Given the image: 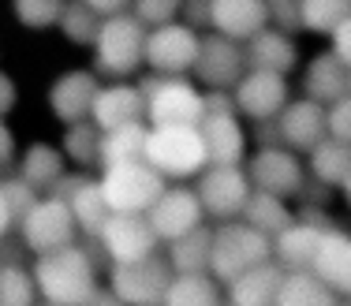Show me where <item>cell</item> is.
I'll use <instances>...</instances> for the list:
<instances>
[{
    "mask_svg": "<svg viewBox=\"0 0 351 306\" xmlns=\"http://www.w3.org/2000/svg\"><path fill=\"white\" fill-rule=\"evenodd\" d=\"M337 306H348V303H337Z\"/></svg>",
    "mask_w": 351,
    "mask_h": 306,
    "instance_id": "obj_51",
    "label": "cell"
},
{
    "mask_svg": "<svg viewBox=\"0 0 351 306\" xmlns=\"http://www.w3.org/2000/svg\"><path fill=\"white\" fill-rule=\"evenodd\" d=\"M94 243L101 246V254L112 266H128V262H142L149 254H157V235L149 231L146 217H116L112 213Z\"/></svg>",
    "mask_w": 351,
    "mask_h": 306,
    "instance_id": "obj_18",
    "label": "cell"
},
{
    "mask_svg": "<svg viewBox=\"0 0 351 306\" xmlns=\"http://www.w3.org/2000/svg\"><path fill=\"white\" fill-rule=\"evenodd\" d=\"M86 8H90V12H94L101 23H108V19H116V15H128L131 4H123V0H86Z\"/></svg>",
    "mask_w": 351,
    "mask_h": 306,
    "instance_id": "obj_45",
    "label": "cell"
},
{
    "mask_svg": "<svg viewBox=\"0 0 351 306\" xmlns=\"http://www.w3.org/2000/svg\"><path fill=\"white\" fill-rule=\"evenodd\" d=\"M38 306H49V303H38Z\"/></svg>",
    "mask_w": 351,
    "mask_h": 306,
    "instance_id": "obj_52",
    "label": "cell"
},
{
    "mask_svg": "<svg viewBox=\"0 0 351 306\" xmlns=\"http://www.w3.org/2000/svg\"><path fill=\"white\" fill-rule=\"evenodd\" d=\"M138 94L146 101V127H198L206 116V94L191 79H157L146 75L138 82Z\"/></svg>",
    "mask_w": 351,
    "mask_h": 306,
    "instance_id": "obj_2",
    "label": "cell"
},
{
    "mask_svg": "<svg viewBox=\"0 0 351 306\" xmlns=\"http://www.w3.org/2000/svg\"><path fill=\"white\" fill-rule=\"evenodd\" d=\"M15 228V220H12V213H8V205H4V198H0V239L8 235V231Z\"/></svg>",
    "mask_w": 351,
    "mask_h": 306,
    "instance_id": "obj_48",
    "label": "cell"
},
{
    "mask_svg": "<svg viewBox=\"0 0 351 306\" xmlns=\"http://www.w3.org/2000/svg\"><path fill=\"white\" fill-rule=\"evenodd\" d=\"M0 306H38L34 272L19 262H0Z\"/></svg>",
    "mask_w": 351,
    "mask_h": 306,
    "instance_id": "obj_36",
    "label": "cell"
},
{
    "mask_svg": "<svg viewBox=\"0 0 351 306\" xmlns=\"http://www.w3.org/2000/svg\"><path fill=\"white\" fill-rule=\"evenodd\" d=\"M239 220H243L247 228H254L258 235H265V239L273 243V239H277L284 228H291L295 213L288 209V202H284V198H269V194L250 191L247 209H243V217H239Z\"/></svg>",
    "mask_w": 351,
    "mask_h": 306,
    "instance_id": "obj_30",
    "label": "cell"
},
{
    "mask_svg": "<svg viewBox=\"0 0 351 306\" xmlns=\"http://www.w3.org/2000/svg\"><path fill=\"white\" fill-rule=\"evenodd\" d=\"M97 187H101V194H105L108 213H116V217H146L169 183H165L146 161H138V164L105 168L101 179H97Z\"/></svg>",
    "mask_w": 351,
    "mask_h": 306,
    "instance_id": "obj_7",
    "label": "cell"
},
{
    "mask_svg": "<svg viewBox=\"0 0 351 306\" xmlns=\"http://www.w3.org/2000/svg\"><path fill=\"white\" fill-rule=\"evenodd\" d=\"M273 262V243L265 235H258L254 228H247L243 220H228V225L213 228L210 243V277L221 288H228L232 280H239L243 272Z\"/></svg>",
    "mask_w": 351,
    "mask_h": 306,
    "instance_id": "obj_4",
    "label": "cell"
},
{
    "mask_svg": "<svg viewBox=\"0 0 351 306\" xmlns=\"http://www.w3.org/2000/svg\"><path fill=\"white\" fill-rule=\"evenodd\" d=\"M15 176H19L27 187H34L38 194H49L64 176H68V161H64V153L56 150V146L30 142L19 157V172H15Z\"/></svg>",
    "mask_w": 351,
    "mask_h": 306,
    "instance_id": "obj_25",
    "label": "cell"
},
{
    "mask_svg": "<svg viewBox=\"0 0 351 306\" xmlns=\"http://www.w3.org/2000/svg\"><path fill=\"white\" fill-rule=\"evenodd\" d=\"M348 94H351V71H348Z\"/></svg>",
    "mask_w": 351,
    "mask_h": 306,
    "instance_id": "obj_50",
    "label": "cell"
},
{
    "mask_svg": "<svg viewBox=\"0 0 351 306\" xmlns=\"http://www.w3.org/2000/svg\"><path fill=\"white\" fill-rule=\"evenodd\" d=\"M325 228H332L329 220L317 209H303L291 228H284L277 239H273V266L280 272H311V262L317 254V243H322Z\"/></svg>",
    "mask_w": 351,
    "mask_h": 306,
    "instance_id": "obj_14",
    "label": "cell"
},
{
    "mask_svg": "<svg viewBox=\"0 0 351 306\" xmlns=\"http://www.w3.org/2000/svg\"><path fill=\"white\" fill-rule=\"evenodd\" d=\"M311 272L329 288L332 295H348L351 299V231L344 228H325L322 243H317V254L311 262Z\"/></svg>",
    "mask_w": 351,
    "mask_h": 306,
    "instance_id": "obj_22",
    "label": "cell"
},
{
    "mask_svg": "<svg viewBox=\"0 0 351 306\" xmlns=\"http://www.w3.org/2000/svg\"><path fill=\"white\" fill-rule=\"evenodd\" d=\"M97 90H101V79H97L90 68L60 71V75L53 79V86H49V112H53L64 127L86 123Z\"/></svg>",
    "mask_w": 351,
    "mask_h": 306,
    "instance_id": "obj_17",
    "label": "cell"
},
{
    "mask_svg": "<svg viewBox=\"0 0 351 306\" xmlns=\"http://www.w3.org/2000/svg\"><path fill=\"white\" fill-rule=\"evenodd\" d=\"M221 284L213 277H172L161 306H221Z\"/></svg>",
    "mask_w": 351,
    "mask_h": 306,
    "instance_id": "obj_33",
    "label": "cell"
},
{
    "mask_svg": "<svg viewBox=\"0 0 351 306\" xmlns=\"http://www.w3.org/2000/svg\"><path fill=\"white\" fill-rule=\"evenodd\" d=\"M15 150H19V138L8 127V120H0V168H8L15 161Z\"/></svg>",
    "mask_w": 351,
    "mask_h": 306,
    "instance_id": "obj_46",
    "label": "cell"
},
{
    "mask_svg": "<svg viewBox=\"0 0 351 306\" xmlns=\"http://www.w3.org/2000/svg\"><path fill=\"white\" fill-rule=\"evenodd\" d=\"M311 179H317L322 187L344 191V183L351 179V146H340L332 138L317 142L311 150Z\"/></svg>",
    "mask_w": 351,
    "mask_h": 306,
    "instance_id": "obj_31",
    "label": "cell"
},
{
    "mask_svg": "<svg viewBox=\"0 0 351 306\" xmlns=\"http://www.w3.org/2000/svg\"><path fill=\"white\" fill-rule=\"evenodd\" d=\"M348 306H351V299H348Z\"/></svg>",
    "mask_w": 351,
    "mask_h": 306,
    "instance_id": "obj_53",
    "label": "cell"
},
{
    "mask_svg": "<svg viewBox=\"0 0 351 306\" xmlns=\"http://www.w3.org/2000/svg\"><path fill=\"white\" fill-rule=\"evenodd\" d=\"M243 60H247V71H269V75L288 79V71L299 64V45H295V38L265 27L262 34L243 45Z\"/></svg>",
    "mask_w": 351,
    "mask_h": 306,
    "instance_id": "obj_23",
    "label": "cell"
},
{
    "mask_svg": "<svg viewBox=\"0 0 351 306\" xmlns=\"http://www.w3.org/2000/svg\"><path fill=\"white\" fill-rule=\"evenodd\" d=\"M172 284V269L161 254H149L128 266H108V292L123 306H161Z\"/></svg>",
    "mask_w": 351,
    "mask_h": 306,
    "instance_id": "obj_10",
    "label": "cell"
},
{
    "mask_svg": "<svg viewBox=\"0 0 351 306\" xmlns=\"http://www.w3.org/2000/svg\"><path fill=\"white\" fill-rule=\"evenodd\" d=\"M195 198L202 205V217H213L221 225L228 220H239L247 209V198H250V179L243 168H206L202 176L195 179Z\"/></svg>",
    "mask_w": 351,
    "mask_h": 306,
    "instance_id": "obj_12",
    "label": "cell"
},
{
    "mask_svg": "<svg viewBox=\"0 0 351 306\" xmlns=\"http://www.w3.org/2000/svg\"><path fill=\"white\" fill-rule=\"evenodd\" d=\"M280 280H284V272L273 262H265V266L243 272L239 280H232L224 306H277Z\"/></svg>",
    "mask_w": 351,
    "mask_h": 306,
    "instance_id": "obj_26",
    "label": "cell"
},
{
    "mask_svg": "<svg viewBox=\"0 0 351 306\" xmlns=\"http://www.w3.org/2000/svg\"><path fill=\"white\" fill-rule=\"evenodd\" d=\"M303 94H306V101L322 105V109H329L340 97H348V68L329 49L311 56V64L303 68Z\"/></svg>",
    "mask_w": 351,
    "mask_h": 306,
    "instance_id": "obj_24",
    "label": "cell"
},
{
    "mask_svg": "<svg viewBox=\"0 0 351 306\" xmlns=\"http://www.w3.org/2000/svg\"><path fill=\"white\" fill-rule=\"evenodd\" d=\"M56 30H60L71 45L90 49L97 38V30H101V19L86 8V0H82V4H64V15H60V23H56Z\"/></svg>",
    "mask_w": 351,
    "mask_h": 306,
    "instance_id": "obj_37",
    "label": "cell"
},
{
    "mask_svg": "<svg viewBox=\"0 0 351 306\" xmlns=\"http://www.w3.org/2000/svg\"><path fill=\"white\" fill-rule=\"evenodd\" d=\"M86 306H123V303L116 299V295L108 292V288H97V292H94V299H90Z\"/></svg>",
    "mask_w": 351,
    "mask_h": 306,
    "instance_id": "obj_47",
    "label": "cell"
},
{
    "mask_svg": "<svg viewBox=\"0 0 351 306\" xmlns=\"http://www.w3.org/2000/svg\"><path fill=\"white\" fill-rule=\"evenodd\" d=\"M329 53L337 56V60L351 71V15H348L344 23H340L337 30H332V34H329Z\"/></svg>",
    "mask_w": 351,
    "mask_h": 306,
    "instance_id": "obj_42",
    "label": "cell"
},
{
    "mask_svg": "<svg viewBox=\"0 0 351 306\" xmlns=\"http://www.w3.org/2000/svg\"><path fill=\"white\" fill-rule=\"evenodd\" d=\"M146 164L169 183H183V179H198L210 161H206V146L198 127H161L149 131L146 138Z\"/></svg>",
    "mask_w": 351,
    "mask_h": 306,
    "instance_id": "obj_5",
    "label": "cell"
},
{
    "mask_svg": "<svg viewBox=\"0 0 351 306\" xmlns=\"http://www.w3.org/2000/svg\"><path fill=\"white\" fill-rule=\"evenodd\" d=\"M243 172L250 179V191L269 194V198H284V202H288L291 194H299L306 183L303 161H299L295 153H288L284 146H258Z\"/></svg>",
    "mask_w": 351,
    "mask_h": 306,
    "instance_id": "obj_13",
    "label": "cell"
},
{
    "mask_svg": "<svg viewBox=\"0 0 351 306\" xmlns=\"http://www.w3.org/2000/svg\"><path fill=\"white\" fill-rule=\"evenodd\" d=\"M19 235H23V246L38 258L45 254H56V251H68V246L79 243V228L71 220V209L53 194H41L34 202V209L19 220Z\"/></svg>",
    "mask_w": 351,
    "mask_h": 306,
    "instance_id": "obj_8",
    "label": "cell"
},
{
    "mask_svg": "<svg viewBox=\"0 0 351 306\" xmlns=\"http://www.w3.org/2000/svg\"><path fill=\"white\" fill-rule=\"evenodd\" d=\"M344 198H348V205H351V179L344 183Z\"/></svg>",
    "mask_w": 351,
    "mask_h": 306,
    "instance_id": "obj_49",
    "label": "cell"
},
{
    "mask_svg": "<svg viewBox=\"0 0 351 306\" xmlns=\"http://www.w3.org/2000/svg\"><path fill=\"white\" fill-rule=\"evenodd\" d=\"M210 243H213V228H206V225L169 243L165 262H169L172 277H202V272L210 277Z\"/></svg>",
    "mask_w": 351,
    "mask_h": 306,
    "instance_id": "obj_27",
    "label": "cell"
},
{
    "mask_svg": "<svg viewBox=\"0 0 351 306\" xmlns=\"http://www.w3.org/2000/svg\"><path fill=\"white\" fill-rule=\"evenodd\" d=\"M236 116H247L250 123H273L288 105V79L269 71H247L232 90Z\"/></svg>",
    "mask_w": 351,
    "mask_h": 306,
    "instance_id": "obj_16",
    "label": "cell"
},
{
    "mask_svg": "<svg viewBox=\"0 0 351 306\" xmlns=\"http://www.w3.org/2000/svg\"><path fill=\"white\" fill-rule=\"evenodd\" d=\"M202 205L191 187L176 183V187H165V194L154 202V209L146 213V225L149 231L157 235V243H176V239L191 235L195 228H202Z\"/></svg>",
    "mask_w": 351,
    "mask_h": 306,
    "instance_id": "obj_15",
    "label": "cell"
},
{
    "mask_svg": "<svg viewBox=\"0 0 351 306\" xmlns=\"http://www.w3.org/2000/svg\"><path fill=\"white\" fill-rule=\"evenodd\" d=\"M269 27L291 38V30H299V4H269Z\"/></svg>",
    "mask_w": 351,
    "mask_h": 306,
    "instance_id": "obj_43",
    "label": "cell"
},
{
    "mask_svg": "<svg viewBox=\"0 0 351 306\" xmlns=\"http://www.w3.org/2000/svg\"><path fill=\"white\" fill-rule=\"evenodd\" d=\"M206 27L224 41L247 45L250 38H258L269 27V4H262V0H213L206 8Z\"/></svg>",
    "mask_w": 351,
    "mask_h": 306,
    "instance_id": "obj_19",
    "label": "cell"
},
{
    "mask_svg": "<svg viewBox=\"0 0 351 306\" xmlns=\"http://www.w3.org/2000/svg\"><path fill=\"white\" fill-rule=\"evenodd\" d=\"M15 105H19V86L8 71H0V120H8Z\"/></svg>",
    "mask_w": 351,
    "mask_h": 306,
    "instance_id": "obj_44",
    "label": "cell"
},
{
    "mask_svg": "<svg viewBox=\"0 0 351 306\" xmlns=\"http://www.w3.org/2000/svg\"><path fill=\"white\" fill-rule=\"evenodd\" d=\"M273 131H277V146H284L288 153H306L317 142H325V109L314 101H306V97H299V101H288L280 109V116L273 120Z\"/></svg>",
    "mask_w": 351,
    "mask_h": 306,
    "instance_id": "obj_20",
    "label": "cell"
},
{
    "mask_svg": "<svg viewBox=\"0 0 351 306\" xmlns=\"http://www.w3.org/2000/svg\"><path fill=\"white\" fill-rule=\"evenodd\" d=\"M142 53H146V27L131 15H116V19L101 23V30H97L94 45H90V56H94V75L97 79H131L135 71L142 68Z\"/></svg>",
    "mask_w": 351,
    "mask_h": 306,
    "instance_id": "obj_3",
    "label": "cell"
},
{
    "mask_svg": "<svg viewBox=\"0 0 351 306\" xmlns=\"http://www.w3.org/2000/svg\"><path fill=\"white\" fill-rule=\"evenodd\" d=\"M146 138L149 127L146 123H131V127L108 131L101 135V150H97V168H120V164H138L146 161Z\"/></svg>",
    "mask_w": 351,
    "mask_h": 306,
    "instance_id": "obj_28",
    "label": "cell"
},
{
    "mask_svg": "<svg viewBox=\"0 0 351 306\" xmlns=\"http://www.w3.org/2000/svg\"><path fill=\"white\" fill-rule=\"evenodd\" d=\"M206 146V161L213 168H243L247 161V131L236 116L232 94H206V116L198 123Z\"/></svg>",
    "mask_w": 351,
    "mask_h": 306,
    "instance_id": "obj_6",
    "label": "cell"
},
{
    "mask_svg": "<svg viewBox=\"0 0 351 306\" xmlns=\"http://www.w3.org/2000/svg\"><path fill=\"white\" fill-rule=\"evenodd\" d=\"M325 138L340 146H351V94L325 109Z\"/></svg>",
    "mask_w": 351,
    "mask_h": 306,
    "instance_id": "obj_41",
    "label": "cell"
},
{
    "mask_svg": "<svg viewBox=\"0 0 351 306\" xmlns=\"http://www.w3.org/2000/svg\"><path fill=\"white\" fill-rule=\"evenodd\" d=\"M64 205L71 209V220H75V228H79V235H90V239H97L101 225L112 217V213H108V205H105V194H101V187H97L94 176L82 179L79 191H75Z\"/></svg>",
    "mask_w": 351,
    "mask_h": 306,
    "instance_id": "obj_29",
    "label": "cell"
},
{
    "mask_svg": "<svg viewBox=\"0 0 351 306\" xmlns=\"http://www.w3.org/2000/svg\"><path fill=\"white\" fill-rule=\"evenodd\" d=\"M340 299L314 277V272H284L277 306H337Z\"/></svg>",
    "mask_w": 351,
    "mask_h": 306,
    "instance_id": "obj_32",
    "label": "cell"
},
{
    "mask_svg": "<svg viewBox=\"0 0 351 306\" xmlns=\"http://www.w3.org/2000/svg\"><path fill=\"white\" fill-rule=\"evenodd\" d=\"M247 75V60H243V45L236 41H224L217 34H202L198 41V56L191 79L202 94H232L236 82Z\"/></svg>",
    "mask_w": 351,
    "mask_h": 306,
    "instance_id": "obj_11",
    "label": "cell"
},
{
    "mask_svg": "<svg viewBox=\"0 0 351 306\" xmlns=\"http://www.w3.org/2000/svg\"><path fill=\"white\" fill-rule=\"evenodd\" d=\"M180 12H183V8L176 4V0H135V4H131V15H135L146 30L169 27V23H176V15H180Z\"/></svg>",
    "mask_w": 351,
    "mask_h": 306,
    "instance_id": "obj_40",
    "label": "cell"
},
{
    "mask_svg": "<svg viewBox=\"0 0 351 306\" xmlns=\"http://www.w3.org/2000/svg\"><path fill=\"white\" fill-rule=\"evenodd\" d=\"M351 15L348 0H299V30H311V34L329 38Z\"/></svg>",
    "mask_w": 351,
    "mask_h": 306,
    "instance_id": "obj_34",
    "label": "cell"
},
{
    "mask_svg": "<svg viewBox=\"0 0 351 306\" xmlns=\"http://www.w3.org/2000/svg\"><path fill=\"white\" fill-rule=\"evenodd\" d=\"M198 41H202V34L191 30V23H180V19L169 23V27L146 30L142 64L157 79H187L191 68H195V56H198Z\"/></svg>",
    "mask_w": 351,
    "mask_h": 306,
    "instance_id": "obj_9",
    "label": "cell"
},
{
    "mask_svg": "<svg viewBox=\"0 0 351 306\" xmlns=\"http://www.w3.org/2000/svg\"><path fill=\"white\" fill-rule=\"evenodd\" d=\"M34 288H38V303L49 306H86L94 299L97 284V258L86 246H68V251H56L38 258L34 266Z\"/></svg>",
    "mask_w": 351,
    "mask_h": 306,
    "instance_id": "obj_1",
    "label": "cell"
},
{
    "mask_svg": "<svg viewBox=\"0 0 351 306\" xmlns=\"http://www.w3.org/2000/svg\"><path fill=\"white\" fill-rule=\"evenodd\" d=\"M90 123L101 135L131 127V123H146V101H142L138 86L135 82H108V86H101L94 97V109H90Z\"/></svg>",
    "mask_w": 351,
    "mask_h": 306,
    "instance_id": "obj_21",
    "label": "cell"
},
{
    "mask_svg": "<svg viewBox=\"0 0 351 306\" xmlns=\"http://www.w3.org/2000/svg\"><path fill=\"white\" fill-rule=\"evenodd\" d=\"M221 306H224V303H221Z\"/></svg>",
    "mask_w": 351,
    "mask_h": 306,
    "instance_id": "obj_54",
    "label": "cell"
},
{
    "mask_svg": "<svg viewBox=\"0 0 351 306\" xmlns=\"http://www.w3.org/2000/svg\"><path fill=\"white\" fill-rule=\"evenodd\" d=\"M56 150L64 153V161L79 164V168H97V150H101V131L94 123H75V127H64V138Z\"/></svg>",
    "mask_w": 351,
    "mask_h": 306,
    "instance_id": "obj_35",
    "label": "cell"
},
{
    "mask_svg": "<svg viewBox=\"0 0 351 306\" xmlns=\"http://www.w3.org/2000/svg\"><path fill=\"white\" fill-rule=\"evenodd\" d=\"M12 12L27 30H53L64 15V4L60 0H19L12 4Z\"/></svg>",
    "mask_w": 351,
    "mask_h": 306,
    "instance_id": "obj_38",
    "label": "cell"
},
{
    "mask_svg": "<svg viewBox=\"0 0 351 306\" xmlns=\"http://www.w3.org/2000/svg\"><path fill=\"white\" fill-rule=\"evenodd\" d=\"M0 198H4V205H8V213H12V220L19 225L23 217H27L30 209H34V202H38V191L34 187H27L19 176H8V179H0Z\"/></svg>",
    "mask_w": 351,
    "mask_h": 306,
    "instance_id": "obj_39",
    "label": "cell"
}]
</instances>
